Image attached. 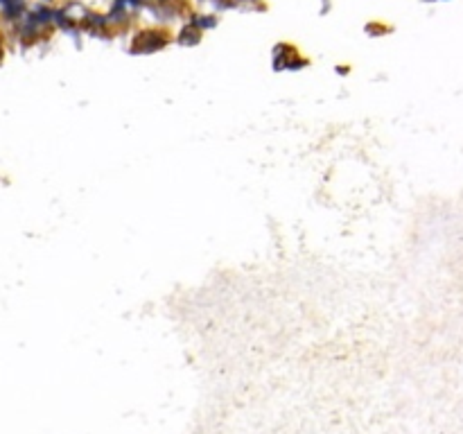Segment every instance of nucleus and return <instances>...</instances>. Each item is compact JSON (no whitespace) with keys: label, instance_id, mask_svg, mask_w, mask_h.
<instances>
[{"label":"nucleus","instance_id":"f257e3e1","mask_svg":"<svg viewBox=\"0 0 463 434\" xmlns=\"http://www.w3.org/2000/svg\"><path fill=\"white\" fill-rule=\"evenodd\" d=\"M199 34H201V30H199L195 23H190V25L185 27L181 34H179V41H181V43H185V46H192V43H197V41H199Z\"/></svg>","mask_w":463,"mask_h":434}]
</instances>
